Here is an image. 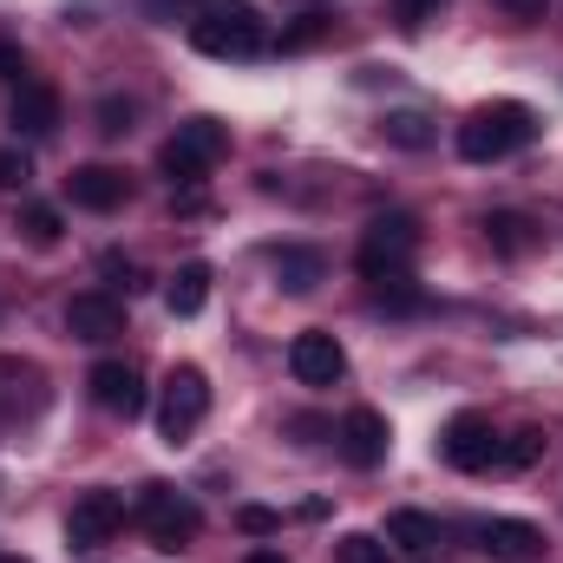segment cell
<instances>
[{
    "mask_svg": "<svg viewBox=\"0 0 563 563\" xmlns=\"http://www.w3.org/2000/svg\"><path fill=\"white\" fill-rule=\"evenodd\" d=\"M531 139H538V112L525 99H492L459 125V157L465 164H498V157L525 151Z\"/></svg>",
    "mask_w": 563,
    "mask_h": 563,
    "instance_id": "1",
    "label": "cell"
},
{
    "mask_svg": "<svg viewBox=\"0 0 563 563\" xmlns=\"http://www.w3.org/2000/svg\"><path fill=\"white\" fill-rule=\"evenodd\" d=\"M190 46L203 59H263L269 53V20L250 0H217L203 20H190Z\"/></svg>",
    "mask_w": 563,
    "mask_h": 563,
    "instance_id": "2",
    "label": "cell"
},
{
    "mask_svg": "<svg viewBox=\"0 0 563 563\" xmlns=\"http://www.w3.org/2000/svg\"><path fill=\"white\" fill-rule=\"evenodd\" d=\"M413 256H420V217L407 210H387L367 223L361 250H354V269L367 282H387V276H413Z\"/></svg>",
    "mask_w": 563,
    "mask_h": 563,
    "instance_id": "3",
    "label": "cell"
},
{
    "mask_svg": "<svg viewBox=\"0 0 563 563\" xmlns=\"http://www.w3.org/2000/svg\"><path fill=\"white\" fill-rule=\"evenodd\" d=\"M223 151H230V132H223L217 119H184V125L164 139V151H157V170H164L170 184L190 190V184L210 177V164H217Z\"/></svg>",
    "mask_w": 563,
    "mask_h": 563,
    "instance_id": "4",
    "label": "cell"
},
{
    "mask_svg": "<svg viewBox=\"0 0 563 563\" xmlns=\"http://www.w3.org/2000/svg\"><path fill=\"white\" fill-rule=\"evenodd\" d=\"M132 518L144 525V538H151L157 551H184V544L203 531L197 498H184V492H170V485H144L139 505H132Z\"/></svg>",
    "mask_w": 563,
    "mask_h": 563,
    "instance_id": "5",
    "label": "cell"
},
{
    "mask_svg": "<svg viewBox=\"0 0 563 563\" xmlns=\"http://www.w3.org/2000/svg\"><path fill=\"white\" fill-rule=\"evenodd\" d=\"M210 413V380H203V367H170L164 374V400H157V432L170 439V445H184L197 426Z\"/></svg>",
    "mask_w": 563,
    "mask_h": 563,
    "instance_id": "6",
    "label": "cell"
},
{
    "mask_svg": "<svg viewBox=\"0 0 563 563\" xmlns=\"http://www.w3.org/2000/svg\"><path fill=\"white\" fill-rule=\"evenodd\" d=\"M125 531V498L119 492H79L73 498V511H66V544L73 551H99V544H112Z\"/></svg>",
    "mask_w": 563,
    "mask_h": 563,
    "instance_id": "7",
    "label": "cell"
},
{
    "mask_svg": "<svg viewBox=\"0 0 563 563\" xmlns=\"http://www.w3.org/2000/svg\"><path fill=\"white\" fill-rule=\"evenodd\" d=\"M439 459L452 472H492L498 465V426L485 413H452L445 432H439Z\"/></svg>",
    "mask_w": 563,
    "mask_h": 563,
    "instance_id": "8",
    "label": "cell"
},
{
    "mask_svg": "<svg viewBox=\"0 0 563 563\" xmlns=\"http://www.w3.org/2000/svg\"><path fill=\"white\" fill-rule=\"evenodd\" d=\"M288 374H295L301 387H334V380L347 374V347H341L328 328H301V334L288 341Z\"/></svg>",
    "mask_w": 563,
    "mask_h": 563,
    "instance_id": "9",
    "label": "cell"
},
{
    "mask_svg": "<svg viewBox=\"0 0 563 563\" xmlns=\"http://www.w3.org/2000/svg\"><path fill=\"white\" fill-rule=\"evenodd\" d=\"M66 328H73V341L106 347V341H119V334H125V301H119L112 288H86V295H73V301H66Z\"/></svg>",
    "mask_w": 563,
    "mask_h": 563,
    "instance_id": "10",
    "label": "cell"
},
{
    "mask_svg": "<svg viewBox=\"0 0 563 563\" xmlns=\"http://www.w3.org/2000/svg\"><path fill=\"white\" fill-rule=\"evenodd\" d=\"M334 445H341V459L354 472H374L387 459V445H394V426H387V413H374V407H354L347 420L334 426Z\"/></svg>",
    "mask_w": 563,
    "mask_h": 563,
    "instance_id": "11",
    "label": "cell"
},
{
    "mask_svg": "<svg viewBox=\"0 0 563 563\" xmlns=\"http://www.w3.org/2000/svg\"><path fill=\"white\" fill-rule=\"evenodd\" d=\"M86 387H92V407L112 413V420H139L144 413V380H139L132 361H99L86 374Z\"/></svg>",
    "mask_w": 563,
    "mask_h": 563,
    "instance_id": "12",
    "label": "cell"
},
{
    "mask_svg": "<svg viewBox=\"0 0 563 563\" xmlns=\"http://www.w3.org/2000/svg\"><path fill=\"white\" fill-rule=\"evenodd\" d=\"M66 197L79 203V210H119V203H132V177L119 170V164H73L66 170Z\"/></svg>",
    "mask_w": 563,
    "mask_h": 563,
    "instance_id": "13",
    "label": "cell"
},
{
    "mask_svg": "<svg viewBox=\"0 0 563 563\" xmlns=\"http://www.w3.org/2000/svg\"><path fill=\"white\" fill-rule=\"evenodd\" d=\"M478 544L492 563H538L544 558V531L531 518H485L478 525Z\"/></svg>",
    "mask_w": 563,
    "mask_h": 563,
    "instance_id": "14",
    "label": "cell"
},
{
    "mask_svg": "<svg viewBox=\"0 0 563 563\" xmlns=\"http://www.w3.org/2000/svg\"><path fill=\"white\" fill-rule=\"evenodd\" d=\"M7 125H13L20 139H53V132H59V92H53L46 79H26V86H13Z\"/></svg>",
    "mask_w": 563,
    "mask_h": 563,
    "instance_id": "15",
    "label": "cell"
},
{
    "mask_svg": "<svg viewBox=\"0 0 563 563\" xmlns=\"http://www.w3.org/2000/svg\"><path fill=\"white\" fill-rule=\"evenodd\" d=\"M269 263H276V282L288 288V295H314V288H321V276H328V256H321V250H301V243L276 250Z\"/></svg>",
    "mask_w": 563,
    "mask_h": 563,
    "instance_id": "16",
    "label": "cell"
},
{
    "mask_svg": "<svg viewBox=\"0 0 563 563\" xmlns=\"http://www.w3.org/2000/svg\"><path fill=\"white\" fill-rule=\"evenodd\" d=\"M478 230H485V243H492L498 256H531V250H538V223H531L525 210H492Z\"/></svg>",
    "mask_w": 563,
    "mask_h": 563,
    "instance_id": "17",
    "label": "cell"
},
{
    "mask_svg": "<svg viewBox=\"0 0 563 563\" xmlns=\"http://www.w3.org/2000/svg\"><path fill=\"white\" fill-rule=\"evenodd\" d=\"M203 301H210V263H177V276L164 282V308L177 321H190V314H203Z\"/></svg>",
    "mask_w": 563,
    "mask_h": 563,
    "instance_id": "18",
    "label": "cell"
},
{
    "mask_svg": "<svg viewBox=\"0 0 563 563\" xmlns=\"http://www.w3.org/2000/svg\"><path fill=\"white\" fill-rule=\"evenodd\" d=\"M439 518H426V511H394L387 518V544H400V551H413V558H426V551H439Z\"/></svg>",
    "mask_w": 563,
    "mask_h": 563,
    "instance_id": "19",
    "label": "cell"
},
{
    "mask_svg": "<svg viewBox=\"0 0 563 563\" xmlns=\"http://www.w3.org/2000/svg\"><path fill=\"white\" fill-rule=\"evenodd\" d=\"M380 139L394 144V151H426L439 132H432L426 112H387V119H380Z\"/></svg>",
    "mask_w": 563,
    "mask_h": 563,
    "instance_id": "20",
    "label": "cell"
},
{
    "mask_svg": "<svg viewBox=\"0 0 563 563\" xmlns=\"http://www.w3.org/2000/svg\"><path fill=\"white\" fill-rule=\"evenodd\" d=\"M538 459H544V426H518L511 439H498V465L525 472V465H538Z\"/></svg>",
    "mask_w": 563,
    "mask_h": 563,
    "instance_id": "21",
    "label": "cell"
},
{
    "mask_svg": "<svg viewBox=\"0 0 563 563\" xmlns=\"http://www.w3.org/2000/svg\"><path fill=\"white\" fill-rule=\"evenodd\" d=\"M334 563H394V544L374 531H347V538H334Z\"/></svg>",
    "mask_w": 563,
    "mask_h": 563,
    "instance_id": "22",
    "label": "cell"
},
{
    "mask_svg": "<svg viewBox=\"0 0 563 563\" xmlns=\"http://www.w3.org/2000/svg\"><path fill=\"white\" fill-rule=\"evenodd\" d=\"M374 288V301L380 308H394V314H413V308H426V288L413 276H387V282H367Z\"/></svg>",
    "mask_w": 563,
    "mask_h": 563,
    "instance_id": "23",
    "label": "cell"
},
{
    "mask_svg": "<svg viewBox=\"0 0 563 563\" xmlns=\"http://www.w3.org/2000/svg\"><path fill=\"white\" fill-rule=\"evenodd\" d=\"M20 236H26L33 250H53V243H59V210H53V203H26V210H20Z\"/></svg>",
    "mask_w": 563,
    "mask_h": 563,
    "instance_id": "24",
    "label": "cell"
},
{
    "mask_svg": "<svg viewBox=\"0 0 563 563\" xmlns=\"http://www.w3.org/2000/svg\"><path fill=\"white\" fill-rule=\"evenodd\" d=\"M328 26H334V13H328V7L314 0V7H308V13H301L295 26H282V46H288V53H295V46H314V40H321Z\"/></svg>",
    "mask_w": 563,
    "mask_h": 563,
    "instance_id": "25",
    "label": "cell"
},
{
    "mask_svg": "<svg viewBox=\"0 0 563 563\" xmlns=\"http://www.w3.org/2000/svg\"><path fill=\"white\" fill-rule=\"evenodd\" d=\"M210 7H217V0H144V13H151V20H164V26H177V20L190 26V20H203Z\"/></svg>",
    "mask_w": 563,
    "mask_h": 563,
    "instance_id": "26",
    "label": "cell"
},
{
    "mask_svg": "<svg viewBox=\"0 0 563 563\" xmlns=\"http://www.w3.org/2000/svg\"><path fill=\"white\" fill-rule=\"evenodd\" d=\"M132 119H139V106H132V99H119V92H112V99H99V132H106V139H125V132H132Z\"/></svg>",
    "mask_w": 563,
    "mask_h": 563,
    "instance_id": "27",
    "label": "cell"
},
{
    "mask_svg": "<svg viewBox=\"0 0 563 563\" xmlns=\"http://www.w3.org/2000/svg\"><path fill=\"white\" fill-rule=\"evenodd\" d=\"M99 276H106L112 295H119V288L132 295V288H139V263H132V256H119V250H106V256H99Z\"/></svg>",
    "mask_w": 563,
    "mask_h": 563,
    "instance_id": "28",
    "label": "cell"
},
{
    "mask_svg": "<svg viewBox=\"0 0 563 563\" xmlns=\"http://www.w3.org/2000/svg\"><path fill=\"white\" fill-rule=\"evenodd\" d=\"M439 7L445 0H394V20H400V33H426L439 20Z\"/></svg>",
    "mask_w": 563,
    "mask_h": 563,
    "instance_id": "29",
    "label": "cell"
},
{
    "mask_svg": "<svg viewBox=\"0 0 563 563\" xmlns=\"http://www.w3.org/2000/svg\"><path fill=\"white\" fill-rule=\"evenodd\" d=\"M26 177H33V157L20 144H0V190H20Z\"/></svg>",
    "mask_w": 563,
    "mask_h": 563,
    "instance_id": "30",
    "label": "cell"
},
{
    "mask_svg": "<svg viewBox=\"0 0 563 563\" xmlns=\"http://www.w3.org/2000/svg\"><path fill=\"white\" fill-rule=\"evenodd\" d=\"M236 531H243V538H276L282 518L269 511V505H243V511H236Z\"/></svg>",
    "mask_w": 563,
    "mask_h": 563,
    "instance_id": "31",
    "label": "cell"
},
{
    "mask_svg": "<svg viewBox=\"0 0 563 563\" xmlns=\"http://www.w3.org/2000/svg\"><path fill=\"white\" fill-rule=\"evenodd\" d=\"M0 79H7V86H26V53H20L13 40H0Z\"/></svg>",
    "mask_w": 563,
    "mask_h": 563,
    "instance_id": "32",
    "label": "cell"
},
{
    "mask_svg": "<svg viewBox=\"0 0 563 563\" xmlns=\"http://www.w3.org/2000/svg\"><path fill=\"white\" fill-rule=\"evenodd\" d=\"M498 7H505V13H518V20H538L551 0H498Z\"/></svg>",
    "mask_w": 563,
    "mask_h": 563,
    "instance_id": "33",
    "label": "cell"
},
{
    "mask_svg": "<svg viewBox=\"0 0 563 563\" xmlns=\"http://www.w3.org/2000/svg\"><path fill=\"white\" fill-rule=\"evenodd\" d=\"M243 563H288V558H282V551H250Z\"/></svg>",
    "mask_w": 563,
    "mask_h": 563,
    "instance_id": "34",
    "label": "cell"
},
{
    "mask_svg": "<svg viewBox=\"0 0 563 563\" xmlns=\"http://www.w3.org/2000/svg\"><path fill=\"white\" fill-rule=\"evenodd\" d=\"M0 563H26V558H0Z\"/></svg>",
    "mask_w": 563,
    "mask_h": 563,
    "instance_id": "35",
    "label": "cell"
}]
</instances>
